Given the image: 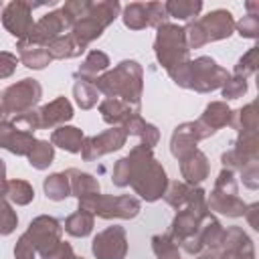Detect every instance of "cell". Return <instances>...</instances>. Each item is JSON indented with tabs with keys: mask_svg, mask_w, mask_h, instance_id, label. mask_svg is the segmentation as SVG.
<instances>
[{
	"mask_svg": "<svg viewBox=\"0 0 259 259\" xmlns=\"http://www.w3.org/2000/svg\"><path fill=\"white\" fill-rule=\"evenodd\" d=\"M77 255H75V251H73V247H71V243H67V241H59L55 247H51L49 251H45L42 255H40V259H75Z\"/></svg>",
	"mask_w": 259,
	"mask_h": 259,
	"instance_id": "obj_47",
	"label": "cell"
},
{
	"mask_svg": "<svg viewBox=\"0 0 259 259\" xmlns=\"http://www.w3.org/2000/svg\"><path fill=\"white\" fill-rule=\"evenodd\" d=\"M111 61L107 57V53L103 51H89V55L83 59V63L79 65V69L75 71V79L77 81H87V83H93L101 73H105L109 69Z\"/></svg>",
	"mask_w": 259,
	"mask_h": 259,
	"instance_id": "obj_21",
	"label": "cell"
},
{
	"mask_svg": "<svg viewBox=\"0 0 259 259\" xmlns=\"http://www.w3.org/2000/svg\"><path fill=\"white\" fill-rule=\"evenodd\" d=\"M4 198L16 206H26L34 200V188L28 180H22V178H14V180H8L6 182V192H4Z\"/></svg>",
	"mask_w": 259,
	"mask_h": 259,
	"instance_id": "obj_31",
	"label": "cell"
},
{
	"mask_svg": "<svg viewBox=\"0 0 259 259\" xmlns=\"http://www.w3.org/2000/svg\"><path fill=\"white\" fill-rule=\"evenodd\" d=\"M38 6H45L42 2L38 4H32V2H24V0H12L8 4H4V10H2V24L4 28L18 40H24L32 26H34V20H32V10L38 8Z\"/></svg>",
	"mask_w": 259,
	"mask_h": 259,
	"instance_id": "obj_9",
	"label": "cell"
},
{
	"mask_svg": "<svg viewBox=\"0 0 259 259\" xmlns=\"http://www.w3.org/2000/svg\"><path fill=\"white\" fill-rule=\"evenodd\" d=\"M121 127L127 136H136L140 140V144L150 150H154V146H158V142H160V130L154 123L146 121L140 113H134Z\"/></svg>",
	"mask_w": 259,
	"mask_h": 259,
	"instance_id": "obj_20",
	"label": "cell"
},
{
	"mask_svg": "<svg viewBox=\"0 0 259 259\" xmlns=\"http://www.w3.org/2000/svg\"><path fill=\"white\" fill-rule=\"evenodd\" d=\"M38 115H40V130H53L59 125H67V121L73 119L75 109L65 95H59L53 101L45 103L38 109Z\"/></svg>",
	"mask_w": 259,
	"mask_h": 259,
	"instance_id": "obj_15",
	"label": "cell"
},
{
	"mask_svg": "<svg viewBox=\"0 0 259 259\" xmlns=\"http://www.w3.org/2000/svg\"><path fill=\"white\" fill-rule=\"evenodd\" d=\"M219 251L229 255L231 259H255V245L241 227L225 229V237Z\"/></svg>",
	"mask_w": 259,
	"mask_h": 259,
	"instance_id": "obj_14",
	"label": "cell"
},
{
	"mask_svg": "<svg viewBox=\"0 0 259 259\" xmlns=\"http://www.w3.org/2000/svg\"><path fill=\"white\" fill-rule=\"evenodd\" d=\"M200 142L198 138V132H196V125L194 121H184V123H178L170 136V154L180 160L184 158L186 154H190L192 150H196V144Z\"/></svg>",
	"mask_w": 259,
	"mask_h": 259,
	"instance_id": "obj_17",
	"label": "cell"
},
{
	"mask_svg": "<svg viewBox=\"0 0 259 259\" xmlns=\"http://www.w3.org/2000/svg\"><path fill=\"white\" fill-rule=\"evenodd\" d=\"M42 97V87L36 79L24 77L12 85H8L0 95V105L8 115H18L36 107Z\"/></svg>",
	"mask_w": 259,
	"mask_h": 259,
	"instance_id": "obj_8",
	"label": "cell"
},
{
	"mask_svg": "<svg viewBox=\"0 0 259 259\" xmlns=\"http://www.w3.org/2000/svg\"><path fill=\"white\" fill-rule=\"evenodd\" d=\"M6 164H4V160L0 158V196H4V192H6Z\"/></svg>",
	"mask_w": 259,
	"mask_h": 259,
	"instance_id": "obj_53",
	"label": "cell"
},
{
	"mask_svg": "<svg viewBox=\"0 0 259 259\" xmlns=\"http://www.w3.org/2000/svg\"><path fill=\"white\" fill-rule=\"evenodd\" d=\"M152 251H154L156 259H182L180 247L168 237V233L152 237Z\"/></svg>",
	"mask_w": 259,
	"mask_h": 259,
	"instance_id": "obj_38",
	"label": "cell"
},
{
	"mask_svg": "<svg viewBox=\"0 0 259 259\" xmlns=\"http://www.w3.org/2000/svg\"><path fill=\"white\" fill-rule=\"evenodd\" d=\"M24 237L30 241L34 251L42 255L63 239V225L51 214H38L28 223Z\"/></svg>",
	"mask_w": 259,
	"mask_h": 259,
	"instance_id": "obj_10",
	"label": "cell"
},
{
	"mask_svg": "<svg viewBox=\"0 0 259 259\" xmlns=\"http://www.w3.org/2000/svg\"><path fill=\"white\" fill-rule=\"evenodd\" d=\"M36 251L34 247L30 245V241L24 237V233L18 237L16 245H14V259H34Z\"/></svg>",
	"mask_w": 259,
	"mask_h": 259,
	"instance_id": "obj_50",
	"label": "cell"
},
{
	"mask_svg": "<svg viewBox=\"0 0 259 259\" xmlns=\"http://www.w3.org/2000/svg\"><path fill=\"white\" fill-rule=\"evenodd\" d=\"M180 162V174H182V182L190 184V186H200L208 174H210V164L208 158L202 150H192L190 154H186L184 158L178 160Z\"/></svg>",
	"mask_w": 259,
	"mask_h": 259,
	"instance_id": "obj_16",
	"label": "cell"
},
{
	"mask_svg": "<svg viewBox=\"0 0 259 259\" xmlns=\"http://www.w3.org/2000/svg\"><path fill=\"white\" fill-rule=\"evenodd\" d=\"M239 176H241V182L249 188V190H257L259 188V162H249L247 166H243L239 170Z\"/></svg>",
	"mask_w": 259,
	"mask_h": 259,
	"instance_id": "obj_46",
	"label": "cell"
},
{
	"mask_svg": "<svg viewBox=\"0 0 259 259\" xmlns=\"http://www.w3.org/2000/svg\"><path fill=\"white\" fill-rule=\"evenodd\" d=\"M18 57L10 51H0V79H8L14 75L16 67H18Z\"/></svg>",
	"mask_w": 259,
	"mask_h": 259,
	"instance_id": "obj_48",
	"label": "cell"
},
{
	"mask_svg": "<svg viewBox=\"0 0 259 259\" xmlns=\"http://www.w3.org/2000/svg\"><path fill=\"white\" fill-rule=\"evenodd\" d=\"M91 253L95 259H125L127 235L119 225H111L99 231L91 241Z\"/></svg>",
	"mask_w": 259,
	"mask_h": 259,
	"instance_id": "obj_12",
	"label": "cell"
},
{
	"mask_svg": "<svg viewBox=\"0 0 259 259\" xmlns=\"http://www.w3.org/2000/svg\"><path fill=\"white\" fill-rule=\"evenodd\" d=\"M2 10H4V2L0 0V16H2Z\"/></svg>",
	"mask_w": 259,
	"mask_h": 259,
	"instance_id": "obj_55",
	"label": "cell"
},
{
	"mask_svg": "<svg viewBox=\"0 0 259 259\" xmlns=\"http://www.w3.org/2000/svg\"><path fill=\"white\" fill-rule=\"evenodd\" d=\"M188 49H200L214 40H225L235 32V18L229 10L217 8L208 14L190 20L184 26Z\"/></svg>",
	"mask_w": 259,
	"mask_h": 259,
	"instance_id": "obj_5",
	"label": "cell"
},
{
	"mask_svg": "<svg viewBox=\"0 0 259 259\" xmlns=\"http://www.w3.org/2000/svg\"><path fill=\"white\" fill-rule=\"evenodd\" d=\"M45 49L49 51L51 59H59V61H63V59H75V57H79L81 53H85V51L73 40V36H71L69 32H65V34L53 38Z\"/></svg>",
	"mask_w": 259,
	"mask_h": 259,
	"instance_id": "obj_30",
	"label": "cell"
},
{
	"mask_svg": "<svg viewBox=\"0 0 259 259\" xmlns=\"http://www.w3.org/2000/svg\"><path fill=\"white\" fill-rule=\"evenodd\" d=\"M121 12V4L117 0H101V2H91L87 14L83 18H79L69 34L73 36V40L85 51L93 40H97L103 30L119 16Z\"/></svg>",
	"mask_w": 259,
	"mask_h": 259,
	"instance_id": "obj_4",
	"label": "cell"
},
{
	"mask_svg": "<svg viewBox=\"0 0 259 259\" xmlns=\"http://www.w3.org/2000/svg\"><path fill=\"white\" fill-rule=\"evenodd\" d=\"M188 192H190V184H186V182H182V180H172V182H168L166 192H164L162 198H164L172 208L180 210V208L186 206Z\"/></svg>",
	"mask_w": 259,
	"mask_h": 259,
	"instance_id": "obj_37",
	"label": "cell"
},
{
	"mask_svg": "<svg viewBox=\"0 0 259 259\" xmlns=\"http://www.w3.org/2000/svg\"><path fill=\"white\" fill-rule=\"evenodd\" d=\"M235 30L243 38H257L259 36V14H245L239 22H235Z\"/></svg>",
	"mask_w": 259,
	"mask_h": 259,
	"instance_id": "obj_44",
	"label": "cell"
},
{
	"mask_svg": "<svg viewBox=\"0 0 259 259\" xmlns=\"http://www.w3.org/2000/svg\"><path fill=\"white\" fill-rule=\"evenodd\" d=\"M196 235H198V239H200L204 251H206V249H219L221 243H223V237H225V227H223V225L219 223V219L210 212V214H206V217L200 221V229H198Z\"/></svg>",
	"mask_w": 259,
	"mask_h": 259,
	"instance_id": "obj_27",
	"label": "cell"
},
{
	"mask_svg": "<svg viewBox=\"0 0 259 259\" xmlns=\"http://www.w3.org/2000/svg\"><path fill=\"white\" fill-rule=\"evenodd\" d=\"M18 227V214L16 210L12 208V204L0 196V235L2 237H8L14 233V229Z\"/></svg>",
	"mask_w": 259,
	"mask_h": 259,
	"instance_id": "obj_40",
	"label": "cell"
},
{
	"mask_svg": "<svg viewBox=\"0 0 259 259\" xmlns=\"http://www.w3.org/2000/svg\"><path fill=\"white\" fill-rule=\"evenodd\" d=\"M67 176H69V182H71V194L79 198H85V196H91V194H97L101 190L99 186V180L89 174V172H81L77 168H69L65 170Z\"/></svg>",
	"mask_w": 259,
	"mask_h": 259,
	"instance_id": "obj_26",
	"label": "cell"
},
{
	"mask_svg": "<svg viewBox=\"0 0 259 259\" xmlns=\"http://www.w3.org/2000/svg\"><path fill=\"white\" fill-rule=\"evenodd\" d=\"M146 12H148V26L160 28L162 24L168 22V12L164 2H146Z\"/></svg>",
	"mask_w": 259,
	"mask_h": 259,
	"instance_id": "obj_45",
	"label": "cell"
},
{
	"mask_svg": "<svg viewBox=\"0 0 259 259\" xmlns=\"http://www.w3.org/2000/svg\"><path fill=\"white\" fill-rule=\"evenodd\" d=\"M28 158V164L36 170H47L53 160H55V146L47 140H36L34 146L30 148V152L26 154Z\"/></svg>",
	"mask_w": 259,
	"mask_h": 259,
	"instance_id": "obj_34",
	"label": "cell"
},
{
	"mask_svg": "<svg viewBox=\"0 0 259 259\" xmlns=\"http://www.w3.org/2000/svg\"><path fill=\"white\" fill-rule=\"evenodd\" d=\"M257 123H259V119H257V111H255V103L253 101L247 103V105H243V107H239V109H235L231 113V121H229V125L239 136L241 134H253V132H257Z\"/></svg>",
	"mask_w": 259,
	"mask_h": 259,
	"instance_id": "obj_28",
	"label": "cell"
},
{
	"mask_svg": "<svg viewBox=\"0 0 259 259\" xmlns=\"http://www.w3.org/2000/svg\"><path fill=\"white\" fill-rule=\"evenodd\" d=\"M79 210H87L93 217H99V219H105V221H111V219L130 221V219H136L140 214L142 202L136 196H130V194L113 196V194L97 192V194L79 198Z\"/></svg>",
	"mask_w": 259,
	"mask_h": 259,
	"instance_id": "obj_6",
	"label": "cell"
},
{
	"mask_svg": "<svg viewBox=\"0 0 259 259\" xmlns=\"http://www.w3.org/2000/svg\"><path fill=\"white\" fill-rule=\"evenodd\" d=\"M257 53H259V47H251L235 65L233 69V75H239V77H249V75H255L257 73Z\"/></svg>",
	"mask_w": 259,
	"mask_h": 259,
	"instance_id": "obj_42",
	"label": "cell"
},
{
	"mask_svg": "<svg viewBox=\"0 0 259 259\" xmlns=\"http://www.w3.org/2000/svg\"><path fill=\"white\" fill-rule=\"evenodd\" d=\"M42 190L49 200L61 202L67 196H71V182L67 172H53L42 180Z\"/></svg>",
	"mask_w": 259,
	"mask_h": 259,
	"instance_id": "obj_29",
	"label": "cell"
},
{
	"mask_svg": "<svg viewBox=\"0 0 259 259\" xmlns=\"http://www.w3.org/2000/svg\"><path fill=\"white\" fill-rule=\"evenodd\" d=\"M219 259H231V257H229V255H225V253H221V251H219Z\"/></svg>",
	"mask_w": 259,
	"mask_h": 259,
	"instance_id": "obj_54",
	"label": "cell"
},
{
	"mask_svg": "<svg viewBox=\"0 0 259 259\" xmlns=\"http://www.w3.org/2000/svg\"><path fill=\"white\" fill-rule=\"evenodd\" d=\"M73 97H75V103L81 109H91L99 101V91L93 87V83L75 81V85H73Z\"/></svg>",
	"mask_w": 259,
	"mask_h": 259,
	"instance_id": "obj_36",
	"label": "cell"
},
{
	"mask_svg": "<svg viewBox=\"0 0 259 259\" xmlns=\"http://www.w3.org/2000/svg\"><path fill=\"white\" fill-rule=\"evenodd\" d=\"M69 22L65 18V14L59 10H51L47 12L45 16H40L38 20H34V26L30 30V34L24 38L28 42H34V45H40V47H47L53 38L69 32Z\"/></svg>",
	"mask_w": 259,
	"mask_h": 259,
	"instance_id": "obj_13",
	"label": "cell"
},
{
	"mask_svg": "<svg viewBox=\"0 0 259 259\" xmlns=\"http://www.w3.org/2000/svg\"><path fill=\"white\" fill-rule=\"evenodd\" d=\"M12 132H14V125L10 123V119L0 121V148H4V150H6V146H8V140H10Z\"/></svg>",
	"mask_w": 259,
	"mask_h": 259,
	"instance_id": "obj_52",
	"label": "cell"
},
{
	"mask_svg": "<svg viewBox=\"0 0 259 259\" xmlns=\"http://www.w3.org/2000/svg\"><path fill=\"white\" fill-rule=\"evenodd\" d=\"M93 87L107 99H121L130 107L140 111L144 93V69L138 61L123 59L113 69L101 73L93 81Z\"/></svg>",
	"mask_w": 259,
	"mask_h": 259,
	"instance_id": "obj_2",
	"label": "cell"
},
{
	"mask_svg": "<svg viewBox=\"0 0 259 259\" xmlns=\"http://www.w3.org/2000/svg\"><path fill=\"white\" fill-rule=\"evenodd\" d=\"M247 89H249V83H247L245 77L231 75L229 81L221 87V93H223L225 101H229V99H239V97H243V95L247 93Z\"/></svg>",
	"mask_w": 259,
	"mask_h": 259,
	"instance_id": "obj_43",
	"label": "cell"
},
{
	"mask_svg": "<svg viewBox=\"0 0 259 259\" xmlns=\"http://www.w3.org/2000/svg\"><path fill=\"white\" fill-rule=\"evenodd\" d=\"M125 142H127V134L123 132V127H109L101 134L85 136L81 146V158L85 162H95L105 154L121 150Z\"/></svg>",
	"mask_w": 259,
	"mask_h": 259,
	"instance_id": "obj_11",
	"label": "cell"
},
{
	"mask_svg": "<svg viewBox=\"0 0 259 259\" xmlns=\"http://www.w3.org/2000/svg\"><path fill=\"white\" fill-rule=\"evenodd\" d=\"M111 182L113 186L117 188H125L127 186V158H119L115 164H113V170H111Z\"/></svg>",
	"mask_w": 259,
	"mask_h": 259,
	"instance_id": "obj_49",
	"label": "cell"
},
{
	"mask_svg": "<svg viewBox=\"0 0 259 259\" xmlns=\"http://www.w3.org/2000/svg\"><path fill=\"white\" fill-rule=\"evenodd\" d=\"M75 259H85V257H79V255H77V257H75Z\"/></svg>",
	"mask_w": 259,
	"mask_h": 259,
	"instance_id": "obj_56",
	"label": "cell"
},
{
	"mask_svg": "<svg viewBox=\"0 0 259 259\" xmlns=\"http://www.w3.org/2000/svg\"><path fill=\"white\" fill-rule=\"evenodd\" d=\"M257 212H259V202H253V204H247V208H245V214H243V217L249 221V227H251V229H255V231H259Z\"/></svg>",
	"mask_w": 259,
	"mask_h": 259,
	"instance_id": "obj_51",
	"label": "cell"
},
{
	"mask_svg": "<svg viewBox=\"0 0 259 259\" xmlns=\"http://www.w3.org/2000/svg\"><path fill=\"white\" fill-rule=\"evenodd\" d=\"M16 53H18V61L28 67V69H34V71H40L45 69L53 59L49 55V51L40 45H34V42H28V40H18L16 42Z\"/></svg>",
	"mask_w": 259,
	"mask_h": 259,
	"instance_id": "obj_24",
	"label": "cell"
},
{
	"mask_svg": "<svg viewBox=\"0 0 259 259\" xmlns=\"http://www.w3.org/2000/svg\"><path fill=\"white\" fill-rule=\"evenodd\" d=\"M164 6L168 12V18H176V20H184V22L194 20V16H198L202 10L200 0H168V2H164Z\"/></svg>",
	"mask_w": 259,
	"mask_h": 259,
	"instance_id": "obj_33",
	"label": "cell"
},
{
	"mask_svg": "<svg viewBox=\"0 0 259 259\" xmlns=\"http://www.w3.org/2000/svg\"><path fill=\"white\" fill-rule=\"evenodd\" d=\"M208 214H210V212H208ZM202 219H204V217H198V214L192 212L190 208H180V210H176V214H174V219H172V223H170L168 237H170L176 245H180L184 239H188V237H192V235L198 233Z\"/></svg>",
	"mask_w": 259,
	"mask_h": 259,
	"instance_id": "obj_18",
	"label": "cell"
},
{
	"mask_svg": "<svg viewBox=\"0 0 259 259\" xmlns=\"http://www.w3.org/2000/svg\"><path fill=\"white\" fill-rule=\"evenodd\" d=\"M93 227H95V217L91 214V212H87V210H75L73 214H69L67 219H65V225H63V229L71 235V237H87V235H91V231H93Z\"/></svg>",
	"mask_w": 259,
	"mask_h": 259,
	"instance_id": "obj_32",
	"label": "cell"
},
{
	"mask_svg": "<svg viewBox=\"0 0 259 259\" xmlns=\"http://www.w3.org/2000/svg\"><path fill=\"white\" fill-rule=\"evenodd\" d=\"M121 20L130 30H144L148 26V12L144 2H130L121 8Z\"/></svg>",
	"mask_w": 259,
	"mask_h": 259,
	"instance_id": "obj_35",
	"label": "cell"
},
{
	"mask_svg": "<svg viewBox=\"0 0 259 259\" xmlns=\"http://www.w3.org/2000/svg\"><path fill=\"white\" fill-rule=\"evenodd\" d=\"M99 113H101V119L105 123H109L111 127H121L134 113H140V111H136L134 107H130L121 99H107L105 97L99 103Z\"/></svg>",
	"mask_w": 259,
	"mask_h": 259,
	"instance_id": "obj_25",
	"label": "cell"
},
{
	"mask_svg": "<svg viewBox=\"0 0 259 259\" xmlns=\"http://www.w3.org/2000/svg\"><path fill=\"white\" fill-rule=\"evenodd\" d=\"M10 123H12L16 130L34 134L36 130H40V115H38V109H30V111L12 115V117H10Z\"/></svg>",
	"mask_w": 259,
	"mask_h": 259,
	"instance_id": "obj_41",
	"label": "cell"
},
{
	"mask_svg": "<svg viewBox=\"0 0 259 259\" xmlns=\"http://www.w3.org/2000/svg\"><path fill=\"white\" fill-rule=\"evenodd\" d=\"M206 204L210 212H219L231 219H239L245 214L247 204L243 202V198H239V194H217L210 190V194L206 196Z\"/></svg>",
	"mask_w": 259,
	"mask_h": 259,
	"instance_id": "obj_22",
	"label": "cell"
},
{
	"mask_svg": "<svg viewBox=\"0 0 259 259\" xmlns=\"http://www.w3.org/2000/svg\"><path fill=\"white\" fill-rule=\"evenodd\" d=\"M154 55H156L158 63L164 67V71L168 73V77L178 87H184L186 69L190 63V49L186 45L184 26L166 22L160 28H156Z\"/></svg>",
	"mask_w": 259,
	"mask_h": 259,
	"instance_id": "obj_3",
	"label": "cell"
},
{
	"mask_svg": "<svg viewBox=\"0 0 259 259\" xmlns=\"http://www.w3.org/2000/svg\"><path fill=\"white\" fill-rule=\"evenodd\" d=\"M231 73L221 67L214 59L202 55L196 59H190L184 79V89H192L196 93H210L221 89L229 81Z\"/></svg>",
	"mask_w": 259,
	"mask_h": 259,
	"instance_id": "obj_7",
	"label": "cell"
},
{
	"mask_svg": "<svg viewBox=\"0 0 259 259\" xmlns=\"http://www.w3.org/2000/svg\"><path fill=\"white\" fill-rule=\"evenodd\" d=\"M34 142H36L34 134H28V132H22V130L14 127V132H12L10 140H8L6 150L10 154H14V156H26L30 152V148L34 146Z\"/></svg>",
	"mask_w": 259,
	"mask_h": 259,
	"instance_id": "obj_39",
	"label": "cell"
},
{
	"mask_svg": "<svg viewBox=\"0 0 259 259\" xmlns=\"http://www.w3.org/2000/svg\"><path fill=\"white\" fill-rule=\"evenodd\" d=\"M83 140H85L83 130H79L75 125H59L51 132V144L69 154H81Z\"/></svg>",
	"mask_w": 259,
	"mask_h": 259,
	"instance_id": "obj_23",
	"label": "cell"
},
{
	"mask_svg": "<svg viewBox=\"0 0 259 259\" xmlns=\"http://www.w3.org/2000/svg\"><path fill=\"white\" fill-rule=\"evenodd\" d=\"M231 113H233V109L227 105V101H210V103L204 107L202 115H200L196 121L202 125V130H204V132L208 134V138H210V136H214L221 127L229 125Z\"/></svg>",
	"mask_w": 259,
	"mask_h": 259,
	"instance_id": "obj_19",
	"label": "cell"
},
{
	"mask_svg": "<svg viewBox=\"0 0 259 259\" xmlns=\"http://www.w3.org/2000/svg\"><path fill=\"white\" fill-rule=\"evenodd\" d=\"M125 158H127V186H132L134 192L146 202L160 200L170 180L162 162H158L154 152L138 144L130 150Z\"/></svg>",
	"mask_w": 259,
	"mask_h": 259,
	"instance_id": "obj_1",
	"label": "cell"
}]
</instances>
